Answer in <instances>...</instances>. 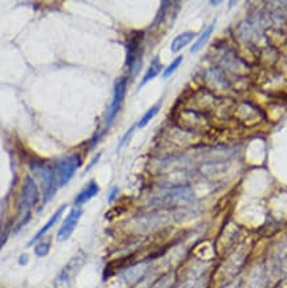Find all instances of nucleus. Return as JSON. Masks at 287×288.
Instances as JSON below:
<instances>
[{
  "label": "nucleus",
  "instance_id": "7",
  "mask_svg": "<svg viewBox=\"0 0 287 288\" xmlns=\"http://www.w3.org/2000/svg\"><path fill=\"white\" fill-rule=\"evenodd\" d=\"M82 216V209L80 207H73L68 213V215L65 216L64 220H63L62 226L59 229L58 235H56V239L59 242H65L71 238V235L73 234L75 229L79 225L80 218Z\"/></svg>",
  "mask_w": 287,
  "mask_h": 288
},
{
  "label": "nucleus",
  "instance_id": "15",
  "mask_svg": "<svg viewBox=\"0 0 287 288\" xmlns=\"http://www.w3.org/2000/svg\"><path fill=\"white\" fill-rule=\"evenodd\" d=\"M182 60H184V57H182V56H178V57H176L175 60H173V61H171L170 64H169V66H167L166 68H165V71H164V72H162V77H164V79H167V77H170V76L176 72V69H177L178 67L181 66Z\"/></svg>",
  "mask_w": 287,
  "mask_h": 288
},
{
  "label": "nucleus",
  "instance_id": "13",
  "mask_svg": "<svg viewBox=\"0 0 287 288\" xmlns=\"http://www.w3.org/2000/svg\"><path fill=\"white\" fill-rule=\"evenodd\" d=\"M161 109V103H157L156 105H153V107L151 108V109L148 110L147 113L144 114L142 117L140 118V121L137 122V126L138 127H145L148 125V123L151 122L152 120H153L154 117L157 116V113L160 112Z\"/></svg>",
  "mask_w": 287,
  "mask_h": 288
},
{
  "label": "nucleus",
  "instance_id": "6",
  "mask_svg": "<svg viewBox=\"0 0 287 288\" xmlns=\"http://www.w3.org/2000/svg\"><path fill=\"white\" fill-rule=\"evenodd\" d=\"M82 264H84V254L82 252H77L68 263L65 264L62 271L59 272L58 278L55 280L56 287L64 288L71 284L72 279L77 275L80 268L82 267Z\"/></svg>",
  "mask_w": 287,
  "mask_h": 288
},
{
  "label": "nucleus",
  "instance_id": "19",
  "mask_svg": "<svg viewBox=\"0 0 287 288\" xmlns=\"http://www.w3.org/2000/svg\"><path fill=\"white\" fill-rule=\"evenodd\" d=\"M27 261H28L27 255H21V257L19 258V263H20L21 266H24V264L27 263Z\"/></svg>",
  "mask_w": 287,
  "mask_h": 288
},
{
  "label": "nucleus",
  "instance_id": "8",
  "mask_svg": "<svg viewBox=\"0 0 287 288\" xmlns=\"http://www.w3.org/2000/svg\"><path fill=\"white\" fill-rule=\"evenodd\" d=\"M65 209H67V205H65V203H64V205L60 206V207H59V209L56 210L55 213H53V215H52L51 218H49V219L47 220V223H45L44 226L41 227L40 230H39L38 233L35 234L34 237H32V239L30 240V242H28V243H27V247L34 246V244L38 243L39 240L43 239V238L45 237V234H47L48 231L51 230L52 227L55 226V225L59 222V220L62 219V215H63V213H64V211H65Z\"/></svg>",
  "mask_w": 287,
  "mask_h": 288
},
{
  "label": "nucleus",
  "instance_id": "14",
  "mask_svg": "<svg viewBox=\"0 0 287 288\" xmlns=\"http://www.w3.org/2000/svg\"><path fill=\"white\" fill-rule=\"evenodd\" d=\"M51 251V240L40 239L38 243L35 244V255L39 258H44L49 254Z\"/></svg>",
  "mask_w": 287,
  "mask_h": 288
},
{
  "label": "nucleus",
  "instance_id": "5",
  "mask_svg": "<svg viewBox=\"0 0 287 288\" xmlns=\"http://www.w3.org/2000/svg\"><path fill=\"white\" fill-rule=\"evenodd\" d=\"M127 88H128L127 77H120V79L114 82V86H113L112 103H110V107L109 109H108V112H106V116H105L106 126H109L110 123L113 122V120L116 118L120 109L123 107L124 100H125V96H127Z\"/></svg>",
  "mask_w": 287,
  "mask_h": 288
},
{
  "label": "nucleus",
  "instance_id": "2",
  "mask_svg": "<svg viewBox=\"0 0 287 288\" xmlns=\"http://www.w3.org/2000/svg\"><path fill=\"white\" fill-rule=\"evenodd\" d=\"M39 202V187L38 183L35 182L34 177L28 175L24 185L21 187L20 198H19V211L24 214V218L21 223L16 227V230L21 229L25 223L31 218V210L34 209V206Z\"/></svg>",
  "mask_w": 287,
  "mask_h": 288
},
{
  "label": "nucleus",
  "instance_id": "1",
  "mask_svg": "<svg viewBox=\"0 0 287 288\" xmlns=\"http://www.w3.org/2000/svg\"><path fill=\"white\" fill-rule=\"evenodd\" d=\"M31 172L34 177L38 179L39 185L43 191V201L44 203H48L58 191V179H56L55 172L52 170L51 166L43 164V162L35 161L30 165Z\"/></svg>",
  "mask_w": 287,
  "mask_h": 288
},
{
  "label": "nucleus",
  "instance_id": "18",
  "mask_svg": "<svg viewBox=\"0 0 287 288\" xmlns=\"http://www.w3.org/2000/svg\"><path fill=\"white\" fill-rule=\"evenodd\" d=\"M7 235H8L7 233L2 235V230H0V247L4 244V242H6V239H7Z\"/></svg>",
  "mask_w": 287,
  "mask_h": 288
},
{
  "label": "nucleus",
  "instance_id": "11",
  "mask_svg": "<svg viewBox=\"0 0 287 288\" xmlns=\"http://www.w3.org/2000/svg\"><path fill=\"white\" fill-rule=\"evenodd\" d=\"M161 71H162V64H161L160 58L154 57L153 60H152L149 68L147 69L145 75H144L142 80H141L140 88H142V86L147 85L148 82L152 81L153 79H156V77H157V76L161 73Z\"/></svg>",
  "mask_w": 287,
  "mask_h": 288
},
{
  "label": "nucleus",
  "instance_id": "17",
  "mask_svg": "<svg viewBox=\"0 0 287 288\" xmlns=\"http://www.w3.org/2000/svg\"><path fill=\"white\" fill-rule=\"evenodd\" d=\"M117 193H119V189H117V187H113L112 191H110V194H109V202H112L113 198H114V197H116Z\"/></svg>",
  "mask_w": 287,
  "mask_h": 288
},
{
  "label": "nucleus",
  "instance_id": "3",
  "mask_svg": "<svg viewBox=\"0 0 287 288\" xmlns=\"http://www.w3.org/2000/svg\"><path fill=\"white\" fill-rule=\"evenodd\" d=\"M142 32H133L127 40V66L128 71L132 76L138 72L142 62Z\"/></svg>",
  "mask_w": 287,
  "mask_h": 288
},
{
  "label": "nucleus",
  "instance_id": "9",
  "mask_svg": "<svg viewBox=\"0 0 287 288\" xmlns=\"http://www.w3.org/2000/svg\"><path fill=\"white\" fill-rule=\"evenodd\" d=\"M99 191H100V187L99 185H97V182L93 181V179L92 181H89L85 185V187L76 196L75 201H73V205H75V207L85 205V203L89 202L91 199L95 198V197L99 194Z\"/></svg>",
  "mask_w": 287,
  "mask_h": 288
},
{
  "label": "nucleus",
  "instance_id": "10",
  "mask_svg": "<svg viewBox=\"0 0 287 288\" xmlns=\"http://www.w3.org/2000/svg\"><path fill=\"white\" fill-rule=\"evenodd\" d=\"M194 38H195V34L191 31L182 32V34L177 35V36L173 39V41H171V44H170L171 52H175V53L180 52L182 48H185L189 43H191Z\"/></svg>",
  "mask_w": 287,
  "mask_h": 288
},
{
  "label": "nucleus",
  "instance_id": "12",
  "mask_svg": "<svg viewBox=\"0 0 287 288\" xmlns=\"http://www.w3.org/2000/svg\"><path fill=\"white\" fill-rule=\"evenodd\" d=\"M214 27H215V23H212V24H209L208 27L204 29V32L201 34V36H199L197 40L194 41V44H193V47H191V49H190V52L191 53H195V52H198L199 49L205 45V43L206 41L210 39V36H212V34H213V31H214Z\"/></svg>",
  "mask_w": 287,
  "mask_h": 288
},
{
  "label": "nucleus",
  "instance_id": "16",
  "mask_svg": "<svg viewBox=\"0 0 287 288\" xmlns=\"http://www.w3.org/2000/svg\"><path fill=\"white\" fill-rule=\"evenodd\" d=\"M133 129H134V126L130 127L129 131L127 132V134H125V137H124L123 140H121V142H120V146H119V149H117V150H121V149H123L124 146H125V144H127V141L129 140L130 136H132V133H133Z\"/></svg>",
  "mask_w": 287,
  "mask_h": 288
},
{
  "label": "nucleus",
  "instance_id": "4",
  "mask_svg": "<svg viewBox=\"0 0 287 288\" xmlns=\"http://www.w3.org/2000/svg\"><path fill=\"white\" fill-rule=\"evenodd\" d=\"M81 166V158L79 154H69L59 159L55 165V175L58 179V185L64 187L69 183L76 172Z\"/></svg>",
  "mask_w": 287,
  "mask_h": 288
}]
</instances>
